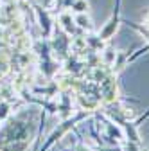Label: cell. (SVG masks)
<instances>
[{"label":"cell","instance_id":"6da1fadb","mask_svg":"<svg viewBox=\"0 0 149 151\" xmlns=\"http://www.w3.org/2000/svg\"><path fill=\"white\" fill-rule=\"evenodd\" d=\"M76 151H86V149H85V147H79V149H76Z\"/></svg>","mask_w":149,"mask_h":151}]
</instances>
